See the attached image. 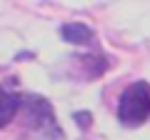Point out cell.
Wrapping results in <instances>:
<instances>
[{
    "label": "cell",
    "instance_id": "1",
    "mask_svg": "<svg viewBox=\"0 0 150 140\" xmlns=\"http://www.w3.org/2000/svg\"><path fill=\"white\" fill-rule=\"evenodd\" d=\"M150 118V85L145 80L130 83L118 103V120L125 128H138Z\"/></svg>",
    "mask_w": 150,
    "mask_h": 140
},
{
    "label": "cell",
    "instance_id": "2",
    "mask_svg": "<svg viewBox=\"0 0 150 140\" xmlns=\"http://www.w3.org/2000/svg\"><path fill=\"white\" fill-rule=\"evenodd\" d=\"M60 35H63V40H68L73 45H90L93 38H95V33L88 25H83V23H68V25H63L60 28Z\"/></svg>",
    "mask_w": 150,
    "mask_h": 140
},
{
    "label": "cell",
    "instance_id": "3",
    "mask_svg": "<svg viewBox=\"0 0 150 140\" xmlns=\"http://www.w3.org/2000/svg\"><path fill=\"white\" fill-rule=\"evenodd\" d=\"M18 108H20V98L15 93H8L5 88H0V128L15 118Z\"/></svg>",
    "mask_w": 150,
    "mask_h": 140
}]
</instances>
